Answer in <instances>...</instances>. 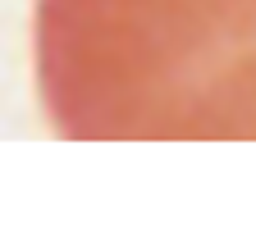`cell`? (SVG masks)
Wrapping results in <instances>:
<instances>
[{"label":"cell","mask_w":256,"mask_h":251,"mask_svg":"<svg viewBox=\"0 0 256 251\" xmlns=\"http://www.w3.org/2000/svg\"><path fill=\"white\" fill-rule=\"evenodd\" d=\"M37 82L74 142L256 137V0H37Z\"/></svg>","instance_id":"1"}]
</instances>
